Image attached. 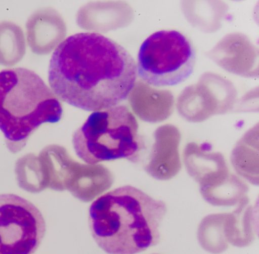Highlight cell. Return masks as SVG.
Returning <instances> with one entry per match:
<instances>
[{
	"instance_id": "cell-1",
	"label": "cell",
	"mask_w": 259,
	"mask_h": 254,
	"mask_svg": "<svg viewBox=\"0 0 259 254\" xmlns=\"http://www.w3.org/2000/svg\"><path fill=\"white\" fill-rule=\"evenodd\" d=\"M137 77L130 53L96 32L64 39L54 51L48 70L50 88L58 99L88 111L118 105L128 97Z\"/></svg>"
},
{
	"instance_id": "cell-2",
	"label": "cell",
	"mask_w": 259,
	"mask_h": 254,
	"mask_svg": "<svg viewBox=\"0 0 259 254\" xmlns=\"http://www.w3.org/2000/svg\"><path fill=\"white\" fill-rule=\"evenodd\" d=\"M167 207L142 190L125 185L90 205L89 223L98 246L108 254H137L156 245Z\"/></svg>"
},
{
	"instance_id": "cell-3",
	"label": "cell",
	"mask_w": 259,
	"mask_h": 254,
	"mask_svg": "<svg viewBox=\"0 0 259 254\" xmlns=\"http://www.w3.org/2000/svg\"><path fill=\"white\" fill-rule=\"evenodd\" d=\"M58 98L34 71L24 68L0 72V130L7 147L17 153L41 124L60 121Z\"/></svg>"
},
{
	"instance_id": "cell-4",
	"label": "cell",
	"mask_w": 259,
	"mask_h": 254,
	"mask_svg": "<svg viewBox=\"0 0 259 254\" xmlns=\"http://www.w3.org/2000/svg\"><path fill=\"white\" fill-rule=\"evenodd\" d=\"M72 143L77 156L90 165L119 159L136 162L144 147L136 117L122 105L90 114L74 132Z\"/></svg>"
},
{
	"instance_id": "cell-5",
	"label": "cell",
	"mask_w": 259,
	"mask_h": 254,
	"mask_svg": "<svg viewBox=\"0 0 259 254\" xmlns=\"http://www.w3.org/2000/svg\"><path fill=\"white\" fill-rule=\"evenodd\" d=\"M196 52L190 39L175 30H162L149 36L139 50L137 75L154 87L173 86L192 74Z\"/></svg>"
},
{
	"instance_id": "cell-6",
	"label": "cell",
	"mask_w": 259,
	"mask_h": 254,
	"mask_svg": "<svg viewBox=\"0 0 259 254\" xmlns=\"http://www.w3.org/2000/svg\"><path fill=\"white\" fill-rule=\"evenodd\" d=\"M46 231L42 214L33 203L15 194L0 195V254H33Z\"/></svg>"
},
{
	"instance_id": "cell-7",
	"label": "cell",
	"mask_w": 259,
	"mask_h": 254,
	"mask_svg": "<svg viewBox=\"0 0 259 254\" xmlns=\"http://www.w3.org/2000/svg\"><path fill=\"white\" fill-rule=\"evenodd\" d=\"M183 157L188 173L199 184L200 193L219 186L231 174L222 153L211 151L196 142L187 144Z\"/></svg>"
},
{
	"instance_id": "cell-8",
	"label": "cell",
	"mask_w": 259,
	"mask_h": 254,
	"mask_svg": "<svg viewBox=\"0 0 259 254\" xmlns=\"http://www.w3.org/2000/svg\"><path fill=\"white\" fill-rule=\"evenodd\" d=\"M154 138L147 171L158 180H169L178 174L182 167L179 153L181 133L175 125L165 124L156 130Z\"/></svg>"
},
{
	"instance_id": "cell-9",
	"label": "cell",
	"mask_w": 259,
	"mask_h": 254,
	"mask_svg": "<svg viewBox=\"0 0 259 254\" xmlns=\"http://www.w3.org/2000/svg\"><path fill=\"white\" fill-rule=\"evenodd\" d=\"M230 161L236 173L254 185L259 184V126L247 131L233 149Z\"/></svg>"
},
{
	"instance_id": "cell-10",
	"label": "cell",
	"mask_w": 259,
	"mask_h": 254,
	"mask_svg": "<svg viewBox=\"0 0 259 254\" xmlns=\"http://www.w3.org/2000/svg\"><path fill=\"white\" fill-rule=\"evenodd\" d=\"M257 210L249 204L247 196L243 198L231 213H227L225 224L226 239L232 245L249 246L257 235Z\"/></svg>"
},
{
	"instance_id": "cell-11",
	"label": "cell",
	"mask_w": 259,
	"mask_h": 254,
	"mask_svg": "<svg viewBox=\"0 0 259 254\" xmlns=\"http://www.w3.org/2000/svg\"><path fill=\"white\" fill-rule=\"evenodd\" d=\"M57 19L49 9L33 12L26 23V37L32 52L37 54L49 53L56 40Z\"/></svg>"
},
{
	"instance_id": "cell-12",
	"label": "cell",
	"mask_w": 259,
	"mask_h": 254,
	"mask_svg": "<svg viewBox=\"0 0 259 254\" xmlns=\"http://www.w3.org/2000/svg\"><path fill=\"white\" fill-rule=\"evenodd\" d=\"M227 213L211 214L201 221L197 230V238L206 251L219 254L227 249L229 243L225 233Z\"/></svg>"
},
{
	"instance_id": "cell-13",
	"label": "cell",
	"mask_w": 259,
	"mask_h": 254,
	"mask_svg": "<svg viewBox=\"0 0 259 254\" xmlns=\"http://www.w3.org/2000/svg\"><path fill=\"white\" fill-rule=\"evenodd\" d=\"M26 52L24 35L13 22H0V65L10 67L19 62Z\"/></svg>"
},
{
	"instance_id": "cell-14",
	"label": "cell",
	"mask_w": 259,
	"mask_h": 254,
	"mask_svg": "<svg viewBox=\"0 0 259 254\" xmlns=\"http://www.w3.org/2000/svg\"><path fill=\"white\" fill-rule=\"evenodd\" d=\"M15 171L19 186L31 193H39L47 187L42 167L38 156L30 153L19 158Z\"/></svg>"
},
{
	"instance_id": "cell-15",
	"label": "cell",
	"mask_w": 259,
	"mask_h": 254,
	"mask_svg": "<svg viewBox=\"0 0 259 254\" xmlns=\"http://www.w3.org/2000/svg\"><path fill=\"white\" fill-rule=\"evenodd\" d=\"M249 187L240 176L231 173L220 186L201 194L204 200L214 206H233L247 196Z\"/></svg>"
},
{
	"instance_id": "cell-16",
	"label": "cell",
	"mask_w": 259,
	"mask_h": 254,
	"mask_svg": "<svg viewBox=\"0 0 259 254\" xmlns=\"http://www.w3.org/2000/svg\"><path fill=\"white\" fill-rule=\"evenodd\" d=\"M156 254H157V253H156Z\"/></svg>"
}]
</instances>
